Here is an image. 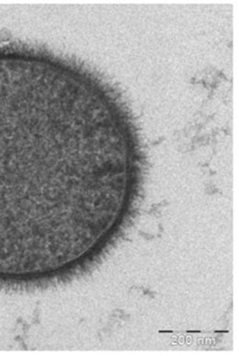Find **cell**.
Returning a JSON list of instances; mask_svg holds the SVG:
<instances>
[{"label":"cell","instance_id":"6da1fadb","mask_svg":"<svg viewBox=\"0 0 239 356\" xmlns=\"http://www.w3.org/2000/svg\"><path fill=\"white\" fill-rule=\"evenodd\" d=\"M105 118L86 85L0 47V285L19 279L29 236L54 232L55 220L69 225L95 202L97 135Z\"/></svg>","mask_w":239,"mask_h":356}]
</instances>
